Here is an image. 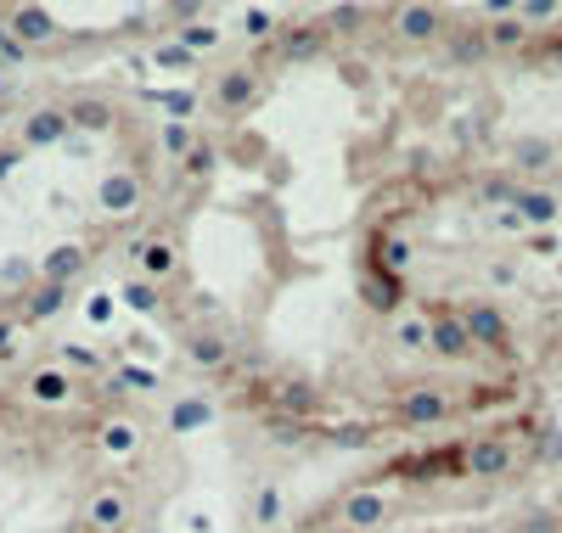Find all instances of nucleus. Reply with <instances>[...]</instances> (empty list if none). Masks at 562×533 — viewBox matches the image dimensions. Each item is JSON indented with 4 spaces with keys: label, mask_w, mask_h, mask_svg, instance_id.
Returning <instances> with one entry per match:
<instances>
[{
    "label": "nucleus",
    "mask_w": 562,
    "mask_h": 533,
    "mask_svg": "<svg viewBox=\"0 0 562 533\" xmlns=\"http://www.w3.org/2000/svg\"><path fill=\"white\" fill-rule=\"evenodd\" d=\"M360 297H366V309L393 314V309H400V275L383 270V264H366V275H360Z\"/></svg>",
    "instance_id": "nucleus-22"
},
{
    "label": "nucleus",
    "mask_w": 562,
    "mask_h": 533,
    "mask_svg": "<svg viewBox=\"0 0 562 533\" xmlns=\"http://www.w3.org/2000/svg\"><path fill=\"white\" fill-rule=\"evenodd\" d=\"M242 34H254V39H259V46H264V39H276V17H270L264 6H254V12H242Z\"/></svg>",
    "instance_id": "nucleus-38"
},
{
    "label": "nucleus",
    "mask_w": 562,
    "mask_h": 533,
    "mask_svg": "<svg viewBox=\"0 0 562 533\" xmlns=\"http://www.w3.org/2000/svg\"><path fill=\"white\" fill-rule=\"evenodd\" d=\"M85 522L91 533H135L141 522V494H135V483L130 477H96L91 483V494H85Z\"/></svg>",
    "instance_id": "nucleus-2"
},
{
    "label": "nucleus",
    "mask_w": 562,
    "mask_h": 533,
    "mask_svg": "<svg viewBox=\"0 0 562 533\" xmlns=\"http://www.w3.org/2000/svg\"><path fill=\"white\" fill-rule=\"evenodd\" d=\"M152 62L163 73H186V68H197V56L180 46V39H163V46H152Z\"/></svg>",
    "instance_id": "nucleus-35"
},
{
    "label": "nucleus",
    "mask_w": 562,
    "mask_h": 533,
    "mask_svg": "<svg viewBox=\"0 0 562 533\" xmlns=\"http://www.w3.org/2000/svg\"><path fill=\"white\" fill-rule=\"evenodd\" d=\"M23 141H0V180H12L17 175V168H23Z\"/></svg>",
    "instance_id": "nucleus-40"
},
{
    "label": "nucleus",
    "mask_w": 562,
    "mask_h": 533,
    "mask_svg": "<svg viewBox=\"0 0 562 533\" xmlns=\"http://www.w3.org/2000/svg\"><path fill=\"white\" fill-rule=\"evenodd\" d=\"M512 163L523 168V175H540V168L551 163V141H540V135H529V141H517L512 146Z\"/></svg>",
    "instance_id": "nucleus-32"
},
{
    "label": "nucleus",
    "mask_w": 562,
    "mask_h": 533,
    "mask_svg": "<svg viewBox=\"0 0 562 533\" xmlns=\"http://www.w3.org/2000/svg\"><path fill=\"white\" fill-rule=\"evenodd\" d=\"M450 12L445 6H433V0H400V6L388 12V39L400 51H439L445 46V34H450Z\"/></svg>",
    "instance_id": "nucleus-4"
},
{
    "label": "nucleus",
    "mask_w": 562,
    "mask_h": 533,
    "mask_svg": "<svg viewBox=\"0 0 562 533\" xmlns=\"http://www.w3.org/2000/svg\"><path fill=\"white\" fill-rule=\"evenodd\" d=\"M68 107L62 101H39V107H29L23 113V130H17V141H23V152H46V146H56V141H68Z\"/></svg>",
    "instance_id": "nucleus-12"
},
{
    "label": "nucleus",
    "mask_w": 562,
    "mask_h": 533,
    "mask_svg": "<svg viewBox=\"0 0 562 533\" xmlns=\"http://www.w3.org/2000/svg\"><path fill=\"white\" fill-rule=\"evenodd\" d=\"M147 101H152V107H163L169 118H192L203 96H197V90H147Z\"/></svg>",
    "instance_id": "nucleus-33"
},
{
    "label": "nucleus",
    "mask_w": 562,
    "mask_h": 533,
    "mask_svg": "<svg viewBox=\"0 0 562 533\" xmlns=\"http://www.w3.org/2000/svg\"><path fill=\"white\" fill-rule=\"evenodd\" d=\"M220 158H225V152H220V141H214V135H203L192 152H186L180 175H186V180H214V175H220Z\"/></svg>",
    "instance_id": "nucleus-26"
},
{
    "label": "nucleus",
    "mask_w": 562,
    "mask_h": 533,
    "mask_svg": "<svg viewBox=\"0 0 562 533\" xmlns=\"http://www.w3.org/2000/svg\"><path fill=\"white\" fill-rule=\"evenodd\" d=\"M73 376L62 371V365H39V371H29V382H23V399L29 404H39V410H62V404H73Z\"/></svg>",
    "instance_id": "nucleus-16"
},
{
    "label": "nucleus",
    "mask_w": 562,
    "mask_h": 533,
    "mask_svg": "<svg viewBox=\"0 0 562 533\" xmlns=\"http://www.w3.org/2000/svg\"><path fill=\"white\" fill-rule=\"evenodd\" d=\"M276 511H281V494H276V483H264L259 488V522H276Z\"/></svg>",
    "instance_id": "nucleus-42"
},
{
    "label": "nucleus",
    "mask_w": 562,
    "mask_h": 533,
    "mask_svg": "<svg viewBox=\"0 0 562 533\" xmlns=\"http://www.w3.org/2000/svg\"><path fill=\"white\" fill-rule=\"evenodd\" d=\"M91 450H96L101 460H130V455L141 450V426H135L130 416H101V421L91 426Z\"/></svg>",
    "instance_id": "nucleus-14"
},
{
    "label": "nucleus",
    "mask_w": 562,
    "mask_h": 533,
    "mask_svg": "<svg viewBox=\"0 0 562 533\" xmlns=\"http://www.w3.org/2000/svg\"><path fill=\"white\" fill-rule=\"evenodd\" d=\"M0 17H6V29L23 39L29 51H56V46H68V39H73V34L62 29L46 6H39V0H17V6H6Z\"/></svg>",
    "instance_id": "nucleus-9"
},
{
    "label": "nucleus",
    "mask_w": 562,
    "mask_h": 533,
    "mask_svg": "<svg viewBox=\"0 0 562 533\" xmlns=\"http://www.w3.org/2000/svg\"><path fill=\"white\" fill-rule=\"evenodd\" d=\"M455 309H462L478 354H501L506 359V348H512V320H506V309L495 304V297H467V304H455Z\"/></svg>",
    "instance_id": "nucleus-10"
},
{
    "label": "nucleus",
    "mask_w": 562,
    "mask_h": 533,
    "mask_svg": "<svg viewBox=\"0 0 562 533\" xmlns=\"http://www.w3.org/2000/svg\"><path fill=\"white\" fill-rule=\"evenodd\" d=\"M180 354H186V365H192V371H203V376H214V371H225V365H231V337H225L220 326H192V331H186L180 337Z\"/></svg>",
    "instance_id": "nucleus-11"
},
{
    "label": "nucleus",
    "mask_w": 562,
    "mask_h": 533,
    "mask_svg": "<svg viewBox=\"0 0 562 533\" xmlns=\"http://www.w3.org/2000/svg\"><path fill=\"white\" fill-rule=\"evenodd\" d=\"M68 309V287H56V281H34L23 292V309H17V326H46L51 314Z\"/></svg>",
    "instance_id": "nucleus-19"
},
{
    "label": "nucleus",
    "mask_w": 562,
    "mask_h": 533,
    "mask_svg": "<svg viewBox=\"0 0 562 533\" xmlns=\"http://www.w3.org/2000/svg\"><path fill=\"white\" fill-rule=\"evenodd\" d=\"M214 416H220V404L208 399V393H180V399L169 404V433L186 438V433H197V426H208Z\"/></svg>",
    "instance_id": "nucleus-21"
},
{
    "label": "nucleus",
    "mask_w": 562,
    "mask_h": 533,
    "mask_svg": "<svg viewBox=\"0 0 562 533\" xmlns=\"http://www.w3.org/2000/svg\"><path fill=\"white\" fill-rule=\"evenodd\" d=\"M428 314V354L433 359H445V365H467V359L478 354L472 343V331H467V320L455 304H445V297H433V304H422Z\"/></svg>",
    "instance_id": "nucleus-6"
},
{
    "label": "nucleus",
    "mask_w": 562,
    "mask_h": 533,
    "mask_svg": "<svg viewBox=\"0 0 562 533\" xmlns=\"http://www.w3.org/2000/svg\"><path fill=\"white\" fill-rule=\"evenodd\" d=\"M62 107H68V124H73V130H85V135H113L118 130V107L108 96L79 90V96H68Z\"/></svg>",
    "instance_id": "nucleus-17"
},
{
    "label": "nucleus",
    "mask_w": 562,
    "mask_h": 533,
    "mask_svg": "<svg viewBox=\"0 0 562 533\" xmlns=\"http://www.w3.org/2000/svg\"><path fill=\"white\" fill-rule=\"evenodd\" d=\"M338 73H343L349 84H366V79H371V68H366V62H355V56H338Z\"/></svg>",
    "instance_id": "nucleus-44"
},
{
    "label": "nucleus",
    "mask_w": 562,
    "mask_h": 533,
    "mask_svg": "<svg viewBox=\"0 0 562 533\" xmlns=\"http://www.w3.org/2000/svg\"><path fill=\"white\" fill-rule=\"evenodd\" d=\"M393 348H400V354H428V314L422 309L405 314L400 326H393Z\"/></svg>",
    "instance_id": "nucleus-29"
},
{
    "label": "nucleus",
    "mask_w": 562,
    "mask_h": 533,
    "mask_svg": "<svg viewBox=\"0 0 562 533\" xmlns=\"http://www.w3.org/2000/svg\"><path fill=\"white\" fill-rule=\"evenodd\" d=\"M388 410H393L400 426H422V433H428V426H445L455 410H462V399H455L450 388H439V382H405V388L393 393Z\"/></svg>",
    "instance_id": "nucleus-5"
},
{
    "label": "nucleus",
    "mask_w": 562,
    "mask_h": 533,
    "mask_svg": "<svg viewBox=\"0 0 562 533\" xmlns=\"http://www.w3.org/2000/svg\"><path fill=\"white\" fill-rule=\"evenodd\" d=\"M264 90H270V73L259 68V62H231V68H220L214 79H208V107L237 124L264 101Z\"/></svg>",
    "instance_id": "nucleus-3"
},
{
    "label": "nucleus",
    "mask_w": 562,
    "mask_h": 533,
    "mask_svg": "<svg viewBox=\"0 0 562 533\" xmlns=\"http://www.w3.org/2000/svg\"><path fill=\"white\" fill-rule=\"evenodd\" d=\"M91 264V247L85 242H56L46 259H39V281H56V287H73Z\"/></svg>",
    "instance_id": "nucleus-18"
},
{
    "label": "nucleus",
    "mask_w": 562,
    "mask_h": 533,
    "mask_svg": "<svg viewBox=\"0 0 562 533\" xmlns=\"http://www.w3.org/2000/svg\"><path fill=\"white\" fill-rule=\"evenodd\" d=\"M12 331H17V314H12V320H0V348L12 343Z\"/></svg>",
    "instance_id": "nucleus-47"
},
{
    "label": "nucleus",
    "mask_w": 562,
    "mask_h": 533,
    "mask_svg": "<svg viewBox=\"0 0 562 533\" xmlns=\"http://www.w3.org/2000/svg\"><path fill=\"white\" fill-rule=\"evenodd\" d=\"M180 270H186L180 230L152 225L147 236L135 242V275H141V281H152V287H175V281H180Z\"/></svg>",
    "instance_id": "nucleus-7"
},
{
    "label": "nucleus",
    "mask_w": 562,
    "mask_h": 533,
    "mask_svg": "<svg viewBox=\"0 0 562 533\" xmlns=\"http://www.w3.org/2000/svg\"><path fill=\"white\" fill-rule=\"evenodd\" d=\"M484 12L489 17H517V12H523V0H484Z\"/></svg>",
    "instance_id": "nucleus-46"
},
{
    "label": "nucleus",
    "mask_w": 562,
    "mask_h": 533,
    "mask_svg": "<svg viewBox=\"0 0 562 533\" xmlns=\"http://www.w3.org/2000/svg\"><path fill=\"white\" fill-rule=\"evenodd\" d=\"M85 314L96 320V326H108V320H113V292H96L91 304H85Z\"/></svg>",
    "instance_id": "nucleus-43"
},
{
    "label": "nucleus",
    "mask_w": 562,
    "mask_h": 533,
    "mask_svg": "<svg viewBox=\"0 0 562 533\" xmlns=\"http://www.w3.org/2000/svg\"><path fill=\"white\" fill-rule=\"evenodd\" d=\"M562 12V0H523V23L534 29V23H551V17Z\"/></svg>",
    "instance_id": "nucleus-41"
},
{
    "label": "nucleus",
    "mask_w": 562,
    "mask_h": 533,
    "mask_svg": "<svg viewBox=\"0 0 562 533\" xmlns=\"http://www.w3.org/2000/svg\"><path fill=\"white\" fill-rule=\"evenodd\" d=\"M0 130H6V113H0ZM0 141H6V135H0Z\"/></svg>",
    "instance_id": "nucleus-48"
},
{
    "label": "nucleus",
    "mask_w": 562,
    "mask_h": 533,
    "mask_svg": "<svg viewBox=\"0 0 562 533\" xmlns=\"http://www.w3.org/2000/svg\"><path fill=\"white\" fill-rule=\"evenodd\" d=\"M517 191H523V185H517L512 175H489V180H478V202H517Z\"/></svg>",
    "instance_id": "nucleus-36"
},
{
    "label": "nucleus",
    "mask_w": 562,
    "mask_h": 533,
    "mask_svg": "<svg viewBox=\"0 0 562 533\" xmlns=\"http://www.w3.org/2000/svg\"><path fill=\"white\" fill-rule=\"evenodd\" d=\"M124 382H130V388H141V393H152V388H158V371H135V365H124Z\"/></svg>",
    "instance_id": "nucleus-45"
},
{
    "label": "nucleus",
    "mask_w": 562,
    "mask_h": 533,
    "mask_svg": "<svg viewBox=\"0 0 562 533\" xmlns=\"http://www.w3.org/2000/svg\"><path fill=\"white\" fill-rule=\"evenodd\" d=\"M152 141H158V152H169L175 163H186V152L203 141V124H192V118H163Z\"/></svg>",
    "instance_id": "nucleus-23"
},
{
    "label": "nucleus",
    "mask_w": 562,
    "mask_h": 533,
    "mask_svg": "<svg viewBox=\"0 0 562 533\" xmlns=\"http://www.w3.org/2000/svg\"><path fill=\"white\" fill-rule=\"evenodd\" d=\"M321 23L332 29V39H355L366 23H371V6H360V0H338V6H332Z\"/></svg>",
    "instance_id": "nucleus-25"
},
{
    "label": "nucleus",
    "mask_w": 562,
    "mask_h": 533,
    "mask_svg": "<svg viewBox=\"0 0 562 533\" xmlns=\"http://www.w3.org/2000/svg\"><path fill=\"white\" fill-rule=\"evenodd\" d=\"M445 62L450 68H484V62L495 56V46H489V34H484V23H455L450 34H445Z\"/></svg>",
    "instance_id": "nucleus-15"
},
{
    "label": "nucleus",
    "mask_w": 562,
    "mask_h": 533,
    "mask_svg": "<svg viewBox=\"0 0 562 533\" xmlns=\"http://www.w3.org/2000/svg\"><path fill=\"white\" fill-rule=\"evenodd\" d=\"M484 34H489L495 56H501V51H523L534 39V29L523 23V12H517V17H484Z\"/></svg>",
    "instance_id": "nucleus-24"
},
{
    "label": "nucleus",
    "mask_w": 562,
    "mask_h": 533,
    "mask_svg": "<svg viewBox=\"0 0 562 533\" xmlns=\"http://www.w3.org/2000/svg\"><path fill=\"white\" fill-rule=\"evenodd\" d=\"M96 202H101V213H113V219L135 213L141 202H147V180H141V168H108V175L96 180Z\"/></svg>",
    "instance_id": "nucleus-13"
},
{
    "label": "nucleus",
    "mask_w": 562,
    "mask_h": 533,
    "mask_svg": "<svg viewBox=\"0 0 562 533\" xmlns=\"http://www.w3.org/2000/svg\"><path fill=\"white\" fill-rule=\"evenodd\" d=\"M175 39H180L192 56H208V51H220L225 34H220V23H186V29H175Z\"/></svg>",
    "instance_id": "nucleus-30"
},
{
    "label": "nucleus",
    "mask_w": 562,
    "mask_h": 533,
    "mask_svg": "<svg viewBox=\"0 0 562 533\" xmlns=\"http://www.w3.org/2000/svg\"><path fill=\"white\" fill-rule=\"evenodd\" d=\"M56 365L68 371V376H101V371H108V359H101L91 343H62L56 348Z\"/></svg>",
    "instance_id": "nucleus-27"
},
{
    "label": "nucleus",
    "mask_w": 562,
    "mask_h": 533,
    "mask_svg": "<svg viewBox=\"0 0 562 533\" xmlns=\"http://www.w3.org/2000/svg\"><path fill=\"white\" fill-rule=\"evenodd\" d=\"M0 6H17V0H0Z\"/></svg>",
    "instance_id": "nucleus-50"
},
{
    "label": "nucleus",
    "mask_w": 562,
    "mask_h": 533,
    "mask_svg": "<svg viewBox=\"0 0 562 533\" xmlns=\"http://www.w3.org/2000/svg\"><path fill=\"white\" fill-rule=\"evenodd\" d=\"M124 304L130 309H141V314H158L163 309V287H152V281H141V275H130V281H124Z\"/></svg>",
    "instance_id": "nucleus-31"
},
{
    "label": "nucleus",
    "mask_w": 562,
    "mask_h": 533,
    "mask_svg": "<svg viewBox=\"0 0 562 533\" xmlns=\"http://www.w3.org/2000/svg\"><path fill=\"white\" fill-rule=\"evenodd\" d=\"M34 51L23 46V39H17L12 29H6V17H0V62H6V68H23V62H29Z\"/></svg>",
    "instance_id": "nucleus-37"
},
{
    "label": "nucleus",
    "mask_w": 562,
    "mask_h": 533,
    "mask_svg": "<svg viewBox=\"0 0 562 533\" xmlns=\"http://www.w3.org/2000/svg\"><path fill=\"white\" fill-rule=\"evenodd\" d=\"M276 6H293V0H276Z\"/></svg>",
    "instance_id": "nucleus-49"
},
{
    "label": "nucleus",
    "mask_w": 562,
    "mask_h": 533,
    "mask_svg": "<svg viewBox=\"0 0 562 533\" xmlns=\"http://www.w3.org/2000/svg\"><path fill=\"white\" fill-rule=\"evenodd\" d=\"M371 264L405 275V270H411V242L400 236V230H377V259H371Z\"/></svg>",
    "instance_id": "nucleus-28"
},
{
    "label": "nucleus",
    "mask_w": 562,
    "mask_h": 533,
    "mask_svg": "<svg viewBox=\"0 0 562 533\" xmlns=\"http://www.w3.org/2000/svg\"><path fill=\"white\" fill-rule=\"evenodd\" d=\"M557 197H551V191H534V185H523V191H517V202L501 213V225H551L557 219Z\"/></svg>",
    "instance_id": "nucleus-20"
},
{
    "label": "nucleus",
    "mask_w": 562,
    "mask_h": 533,
    "mask_svg": "<svg viewBox=\"0 0 562 533\" xmlns=\"http://www.w3.org/2000/svg\"><path fill=\"white\" fill-rule=\"evenodd\" d=\"M517 433H478L462 443V477L472 483H495V477H506L512 466H517Z\"/></svg>",
    "instance_id": "nucleus-8"
},
{
    "label": "nucleus",
    "mask_w": 562,
    "mask_h": 533,
    "mask_svg": "<svg viewBox=\"0 0 562 533\" xmlns=\"http://www.w3.org/2000/svg\"><path fill=\"white\" fill-rule=\"evenodd\" d=\"M163 23H175V29L203 23V0H169V6H163Z\"/></svg>",
    "instance_id": "nucleus-39"
},
{
    "label": "nucleus",
    "mask_w": 562,
    "mask_h": 533,
    "mask_svg": "<svg viewBox=\"0 0 562 533\" xmlns=\"http://www.w3.org/2000/svg\"><path fill=\"white\" fill-rule=\"evenodd\" d=\"M39 281V259H6V264H0V287H6V292H17V287H34Z\"/></svg>",
    "instance_id": "nucleus-34"
},
{
    "label": "nucleus",
    "mask_w": 562,
    "mask_h": 533,
    "mask_svg": "<svg viewBox=\"0 0 562 533\" xmlns=\"http://www.w3.org/2000/svg\"><path fill=\"white\" fill-rule=\"evenodd\" d=\"M332 29L321 23V17H309V23H287V29H276V39H264V46L254 51V62L264 73H281V68H309V62H321V56H332Z\"/></svg>",
    "instance_id": "nucleus-1"
}]
</instances>
